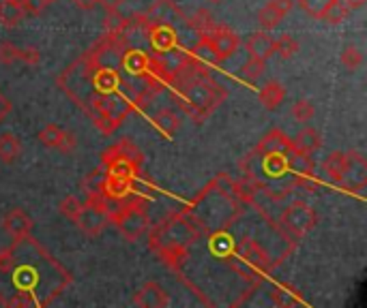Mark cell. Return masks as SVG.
<instances>
[{
    "label": "cell",
    "instance_id": "6da1fadb",
    "mask_svg": "<svg viewBox=\"0 0 367 308\" xmlns=\"http://www.w3.org/2000/svg\"><path fill=\"white\" fill-rule=\"evenodd\" d=\"M316 221H318L316 212L303 201L292 203L290 208H286L284 214H282V227L288 231L292 238H303L307 231L316 225Z\"/></svg>",
    "mask_w": 367,
    "mask_h": 308
},
{
    "label": "cell",
    "instance_id": "7a4b0ae2",
    "mask_svg": "<svg viewBox=\"0 0 367 308\" xmlns=\"http://www.w3.org/2000/svg\"><path fill=\"white\" fill-rule=\"evenodd\" d=\"M120 229V234L125 236L129 242H136L144 236L146 227H149V216H146L144 208H140L138 203L133 205H125L118 214L112 216Z\"/></svg>",
    "mask_w": 367,
    "mask_h": 308
},
{
    "label": "cell",
    "instance_id": "3957f363",
    "mask_svg": "<svg viewBox=\"0 0 367 308\" xmlns=\"http://www.w3.org/2000/svg\"><path fill=\"white\" fill-rule=\"evenodd\" d=\"M206 37L211 41V47H213V51H215V56H217L219 62L230 58L234 51L238 49V45H240L238 35L232 33L230 28H226V26H217V28H213Z\"/></svg>",
    "mask_w": 367,
    "mask_h": 308
},
{
    "label": "cell",
    "instance_id": "277c9868",
    "mask_svg": "<svg viewBox=\"0 0 367 308\" xmlns=\"http://www.w3.org/2000/svg\"><path fill=\"white\" fill-rule=\"evenodd\" d=\"M292 7H295V0H268L258 11V24L264 31H271L290 13Z\"/></svg>",
    "mask_w": 367,
    "mask_h": 308
},
{
    "label": "cell",
    "instance_id": "5b68a950",
    "mask_svg": "<svg viewBox=\"0 0 367 308\" xmlns=\"http://www.w3.org/2000/svg\"><path fill=\"white\" fill-rule=\"evenodd\" d=\"M3 229L7 231V234L15 240V242H22V240H26L31 236V231H33V219L19 210V208H13L11 212L5 214L3 219Z\"/></svg>",
    "mask_w": 367,
    "mask_h": 308
},
{
    "label": "cell",
    "instance_id": "8992f818",
    "mask_svg": "<svg viewBox=\"0 0 367 308\" xmlns=\"http://www.w3.org/2000/svg\"><path fill=\"white\" fill-rule=\"evenodd\" d=\"M344 182L350 189H363L367 182V163L363 159V154L357 150L346 152V176Z\"/></svg>",
    "mask_w": 367,
    "mask_h": 308
},
{
    "label": "cell",
    "instance_id": "52a82bcc",
    "mask_svg": "<svg viewBox=\"0 0 367 308\" xmlns=\"http://www.w3.org/2000/svg\"><path fill=\"white\" fill-rule=\"evenodd\" d=\"M133 304L136 306H144V308H161L170 304V296L168 291L159 285V282H146V285L133 296Z\"/></svg>",
    "mask_w": 367,
    "mask_h": 308
},
{
    "label": "cell",
    "instance_id": "ba28073f",
    "mask_svg": "<svg viewBox=\"0 0 367 308\" xmlns=\"http://www.w3.org/2000/svg\"><path fill=\"white\" fill-rule=\"evenodd\" d=\"M106 210L101 208H95V205H84V210L80 214V219L76 221L80 225V229L84 231V234L88 236H99L101 229L106 227Z\"/></svg>",
    "mask_w": 367,
    "mask_h": 308
},
{
    "label": "cell",
    "instance_id": "9c48e42d",
    "mask_svg": "<svg viewBox=\"0 0 367 308\" xmlns=\"http://www.w3.org/2000/svg\"><path fill=\"white\" fill-rule=\"evenodd\" d=\"M247 51L252 58H258V60H268L273 54H275V39L266 33H256L247 39Z\"/></svg>",
    "mask_w": 367,
    "mask_h": 308
},
{
    "label": "cell",
    "instance_id": "30bf717a",
    "mask_svg": "<svg viewBox=\"0 0 367 308\" xmlns=\"http://www.w3.org/2000/svg\"><path fill=\"white\" fill-rule=\"evenodd\" d=\"M323 171L333 185H344L346 176V152H331L323 163Z\"/></svg>",
    "mask_w": 367,
    "mask_h": 308
},
{
    "label": "cell",
    "instance_id": "8fae6325",
    "mask_svg": "<svg viewBox=\"0 0 367 308\" xmlns=\"http://www.w3.org/2000/svg\"><path fill=\"white\" fill-rule=\"evenodd\" d=\"M292 148H295V152L299 154H313L316 150H320L323 148V137L320 133L316 131V128H303L301 133H297L295 142H292Z\"/></svg>",
    "mask_w": 367,
    "mask_h": 308
},
{
    "label": "cell",
    "instance_id": "7c38bea8",
    "mask_svg": "<svg viewBox=\"0 0 367 308\" xmlns=\"http://www.w3.org/2000/svg\"><path fill=\"white\" fill-rule=\"evenodd\" d=\"M258 99L266 110H277V105H282V101L286 99V88L284 84L273 80L262 86V90L258 92Z\"/></svg>",
    "mask_w": 367,
    "mask_h": 308
},
{
    "label": "cell",
    "instance_id": "4fadbf2b",
    "mask_svg": "<svg viewBox=\"0 0 367 308\" xmlns=\"http://www.w3.org/2000/svg\"><path fill=\"white\" fill-rule=\"evenodd\" d=\"M129 191H131L129 176H127L125 171L114 169V171L108 176V180H106V195H108V197H114V199H120V197H125Z\"/></svg>",
    "mask_w": 367,
    "mask_h": 308
},
{
    "label": "cell",
    "instance_id": "5bb4252c",
    "mask_svg": "<svg viewBox=\"0 0 367 308\" xmlns=\"http://www.w3.org/2000/svg\"><path fill=\"white\" fill-rule=\"evenodd\" d=\"M153 124H155L157 131H159V133H163L165 137H172V135H177L179 126H181L179 116H177L174 112H170V110H161V112H157V114H155V118H153Z\"/></svg>",
    "mask_w": 367,
    "mask_h": 308
},
{
    "label": "cell",
    "instance_id": "9a60e30c",
    "mask_svg": "<svg viewBox=\"0 0 367 308\" xmlns=\"http://www.w3.org/2000/svg\"><path fill=\"white\" fill-rule=\"evenodd\" d=\"M19 152H22V144H19V139L13 133H3V135H0V161L11 165V163L17 161Z\"/></svg>",
    "mask_w": 367,
    "mask_h": 308
},
{
    "label": "cell",
    "instance_id": "2e32d148",
    "mask_svg": "<svg viewBox=\"0 0 367 308\" xmlns=\"http://www.w3.org/2000/svg\"><path fill=\"white\" fill-rule=\"evenodd\" d=\"M258 150H262V152H282V154H288V152H292L295 148H292V144L288 142V137L284 135V133H279V131H273V133H268L264 139H262V144H260V148Z\"/></svg>",
    "mask_w": 367,
    "mask_h": 308
},
{
    "label": "cell",
    "instance_id": "e0dca14e",
    "mask_svg": "<svg viewBox=\"0 0 367 308\" xmlns=\"http://www.w3.org/2000/svg\"><path fill=\"white\" fill-rule=\"evenodd\" d=\"M22 19H24L22 5L9 3V0H3V3H0V24L7 26V28H15Z\"/></svg>",
    "mask_w": 367,
    "mask_h": 308
},
{
    "label": "cell",
    "instance_id": "ac0fdd59",
    "mask_svg": "<svg viewBox=\"0 0 367 308\" xmlns=\"http://www.w3.org/2000/svg\"><path fill=\"white\" fill-rule=\"evenodd\" d=\"M151 41L157 49L168 51L177 45V33L170 28V26H157V28L151 33Z\"/></svg>",
    "mask_w": 367,
    "mask_h": 308
},
{
    "label": "cell",
    "instance_id": "d6986e66",
    "mask_svg": "<svg viewBox=\"0 0 367 308\" xmlns=\"http://www.w3.org/2000/svg\"><path fill=\"white\" fill-rule=\"evenodd\" d=\"M63 133H65V128H60L58 124H45L39 131V144L45 148H58Z\"/></svg>",
    "mask_w": 367,
    "mask_h": 308
},
{
    "label": "cell",
    "instance_id": "ffe728a7",
    "mask_svg": "<svg viewBox=\"0 0 367 308\" xmlns=\"http://www.w3.org/2000/svg\"><path fill=\"white\" fill-rule=\"evenodd\" d=\"M58 210H60V214H63L65 219H69L71 223H76V221L80 219L82 210H84V205H82V201H80L76 195H69V197H65V199L60 201Z\"/></svg>",
    "mask_w": 367,
    "mask_h": 308
},
{
    "label": "cell",
    "instance_id": "44dd1931",
    "mask_svg": "<svg viewBox=\"0 0 367 308\" xmlns=\"http://www.w3.org/2000/svg\"><path fill=\"white\" fill-rule=\"evenodd\" d=\"M264 73V60H258V58H250L240 67V80L247 82V84H254L260 80V75Z\"/></svg>",
    "mask_w": 367,
    "mask_h": 308
},
{
    "label": "cell",
    "instance_id": "7402d4cb",
    "mask_svg": "<svg viewBox=\"0 0 367 308\" xmlns=\"http://www.w3.org/2000/svg\"><path fill=\"white\" fill-rule=\"evenodd\" d=\"M297 51H299V43L290 35H282V37L275 39V54L282 56L284 60H290Z\"/></svg>",
    "mask_w": 367,
    "mask_h": 308
},
{
    "label": "cell",
    "instance_id": "603a6c76",
    "mask_svg": "<svg viewBox=\"0 0 367 308\" xmlns=\"http://www.w3.org/2000/svg\"><path fill=\"white\" fill-rule=\"evenodd\" d=\"M333 3H335V0H299V7H301L307 15H311V17H316V19H323L325 11H327Z\"/></svg>",
    "mask_w": 367,
    "mask_h": 308
},
{
    "label": "cell",
    "instance_id": "cb8c5ba5",
    "mask_svg": "<svg viewBox=\"0 0 367 308\" xmlns=\"http://www.w3.org/2000/svg\"><path fill=\"white\" fill-rule=\"evenodd\" d=\"M348 13H350V9H348L344 3H341V0H335V3L325 11L323 19H325L327 24H331V26H339L341 22L348 17Z\"/></svg>",
    "mask_w": 367,
    "mask_h": 308
},
{
    "label": "cell",
    "instance_id": "d4e9b609",
    "mask_svg": "<svg viewBox=\"0 0 367 308\" xmlns=\"http://www.w3.org/2000/svg\"><path fill=\"white\" fill-rule=\"evenodd\" d=\"M191 26L195 31H200L202 35H209L213 28H215V22L211 17V13L206 9H200V11H195L193 17H191Z\"/></svg>",
    "mask_w": 367,
    "mask_h": 308
},
{
    "label": "cell",
    "instance_id": "484cf974",
    "mask_svg": "<svg viewBox=\"0 0 367 308\" xmlns=\"http://www.w3.org/2000/svg\"><path fill=\"white\" fill-rule=\"evenodd\" d=\"M313 114H316V110L311 105V101H307V99H301L292 105V118H295L297 122H309L313 118Z\"/></svg>",
    "mask_w": 367,
    "mask_h": 308
},
{
    "label": "cell",
    "instance_id": "4316f807",
    "mask_svg": "<svg viewBox=\"0 0 367 308\" xmlns=\"http://www.w3.org/2000/svg\"><path fill=\"white\" fill-rule=\"evenodd\" d=\"M104 24H106V33H110V35L120 33L127 26L125 17L118 13V9H106V22Z\"/></svg>",
    "mask_w": 367,
    "mask_h": 308
},
{
    "label": "cell",
    "instance_id": "83f0119b",
    "mask_svg": "<svg viewBox=\"0 0 367 308\" xmlns=\"http://www.w3.org/2000/svg\"><path fill=\"white\" fill-rule=\"evenodd\" d=\"M341 65H344L348 71H357V69L363 65V54H361V49H357L354 45L346 47L344 51H341Z\"/></svg>",
    "mask_w": 367,
    "mask_h": 308
},
{
    "label": "cell",
    "instance_id": "f1b7e54d",
    "mask_svg": "<svg viewBox=\"0 0 367 308\" xmlns=\"http://www.w3.org/2000/svg\"><path fill=\"white\" fill-rule=\"evenodd\" d=\"M193 54L198 56V58H202L204 62H211V65H217V62H219V60H217V56H215V51H213V47H211V41H209V37H206V35H202L200 43L195 45V49H193Z\"/></svg>",
    "mask_w": 367,
    "mask_h": 308
},
{
    "label": "cell",
    "instance_id": "f546056e",
    "mask_svg": "<svg viewBox=\"0 0 367 308\" xmlns=\"http://www.w3.org/2000/svg\"><path fill=\"white\" fill-rule=\"evenodd\" d=\"M52 3L54 0H24L22 9H24V15H41Z\"/></svg>",
    "mask_w": 367,
    "mask_h": 308
},
{
    "label": "cell",
    "instance_id": "4dcf8cb0",
    "mask_svg": "<svg viewBox=\"0 0 367 308\" xmlns=\"http://www.w3.org/2000/svg\"><path fill=\"white\" fill-rule=\"evenodd\" d=\"M17 51L19 47H15L11 41H0V65H13L17 60Z\"/></svg>",
    "mask_w": 367,
    "mask_h": 308
},
{
    "label": "cell",
    "instance_id": "1f68e13d",
    "mask_svg": "<svg viewBox=\"0 0 367 308\" xmlns=\"http://www.w3.org/2000/svg\"><path fill=\"white\" fill-rule=\"evenodd\" d=\"M116 82H118L116 73L108 71V69L99 71V73H97V77H95V84H97V88H99V90H110V88L116 86Z\"/></svg>",
    "mask_w": 367,
    "mask_h": 308
},
{
    "label": "cell",
    "instance_id": "d6a6232c",
    "mask_svg": "<svg viewBox=\"0 0 367 308\" xmlns=\"http://www.w3.org/2000/svg\"><path fill=\"white\" fill-rule=\"evenodd\" d=\"M17 60L24 62V65H28V67H37L41 62V54H39L37 47H24V49L17 51Z\"/></svg>",
    "mask_w": 367,
    "mask_h": 308
},
{
    "label": "cell",
    "instance_id": "836d02e7",
    "mask_svg": "<svg viewBox=\"0 0 367 308\" xmlns=\"http://www.w3.org/2000/svg\"><path fill=\"white\" fill-rule=\"evenodd\" d=\"M125 67L131 71V73H142L146 71V58L144 54H140V51H133V54H129L125 58Z\"/></svg>",
    "mask_w": 367,
    "mask_h": 308
},
{
    "label": "cell",
    "instance_id": "e575fe53",
    "mask_svg": "<svg viewBox=\"0 0 367 308\" xmlns=\"http://www.w3.org/2000/svg\"><path fill=\"white\" fill-rule=\"evenodd\" d=\"M76 148H78V137L73 135L71 131H65V133H63V139H60V144H58L56 150H60L63 154H71Z\"/></svg>",
    "mask_w": 367,
    "mask_h": 308
},
{
    "label": "cell",
    "instance_id": "d590c367",
    "mask_svg": "<svg viewBox=\"0 0 367 308\" xmlns=\"http://www.w3.org/2000/svg\"><path fill=\"white\" fill-rule=\"evenodd\" d=\"M37 300L31 298V293H15V298L9 300V306H35Z\"/></svg>",
    "mask_w": 367,
    "mask_h": 308
},
{
    "label": "cell",
    "instance_id": "8d00e7d4",
    "mask_svg": "<svg viewBox=\"0 0 367 308\" xmlns=\"http://www.w3.org/2000/svg\"><path fill=\"white\" fill-rule=\"evenodd\" d=\"M13 110V105H11V101L7 99V96H3L0 94V122H3L5 118H7V114Z\"/></svg>",
    "mask_w": 367,
    "mask_h": 308
},
{
    "label": "cell",
    "instance_id": "74e56055",
    "mask_svg": "<svg viewBox=\"0 0 367 308\" xmlns=\"http://www.w3.org/2000/svg\"><path fill=\"white\" fill-rule=\"evenodd\" d=\"M73 3H76V7L82 11H92L97 5H99V0H73Z\"/></svg>",
    "mask_w": 367,
    "mask_h": 308
},
{
    "label": "cell",
    "instance_id": "f35d334b",
    "mask_svg": "<svg viewBox=\"0 0 367 308\" xmlns=\"http://www.w3.org/2000/svg\"><path fill=\"white\" fill-rule=\"evenodd\" d=\"M122 3H127V0H99V5H104L106 9H118Z\"/></svg>",
    "mask_w": 367,
    "mask_h": 308
},
{
    "label": "cell",
    "instance_id": "ab89813d",
    "mask_svg": "<svg viewBox=\"0 0 367 308\" xmlns=\"http://www.w3.org/2000/svg\"><path fill=\"white\" fill-rule=\"evenodd\" d=\"M348 9H361L365 5V0H341Z\"/></svg>",
    "mask_w": 367,
    "mask_h": 308
},
{
    "label": "cell",
    "instance_id": "60d3db41",
    "mask_svg": "<svg viewBox=\"0 0 367 308\" xmlns=\"http://www.w3.org/2000/svg\"><path fill=\"white\" fill-rule=\"evenodd\" d=\"M9 3H15V5H22V3H24V0H9Z\"/></svg>",
    "mask_w": 367,
    "mask_h": 308
},
{
    "label": "cell",
    "instance_id": "b9f144b4",
    "mask_svg": "<svg viewBox=\"0 0 367 308\" xmlns=\"http://www.w3.org/2000/svg\"><path fill=\"white\" fill-rule=\"evenodd\" d=\"M211 3H222V0H211Z\"/></svg>",
    "mask_w": 367,
    "mask_h": 308
}]
</instances>
